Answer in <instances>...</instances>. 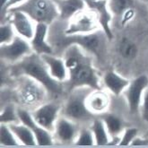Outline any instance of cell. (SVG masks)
Masks as SVG:
<instances>
[{
    "label": "cell",
    "instance_id": "6da1fadb",
    "mask_svg": "<svg viewBox=\"0 0 148 148\" xmlns=\"http://www.w3.org/2000/svg\"><path fill=\"white\" fill-rule=\"evenodd\" d=\"M61 56L68 71V80L65 83L68 92L80 87L101 89V79L94 67L92 55L76 44L67 46Z\"/></svg>",
    "mask_w": 148,
    "mask_h": 148
},
{
    "label": "cell",
    "instance_id": "7a4b0ae2",
    "mask_svg": "<svg viewBox=\"0 0 148 148\" xmlns=\"http://www.w3.org/2000/svg\"><path fill=\"white\" fill-rule=\"evenodd\" d=\"M11 75H27L43 85L51 96H59L64 90L62 83H59L51 77L49 69L40 55L32 52L21 61L14 64L11 67Z\"/></svg>",
    "mask_w": 148,
    "mask_h": 148
},
{
    "label": "cell",
    "instance_id": "3957f363",
    "mask_svg": "<svg viewBox=\"0 0 148 148\" xmlns=\"http://www.w3.org/2000/svg\"><path fill=\"white\" fill-rule=\"evenodd\" d=\"M57 39V47L64 51V49L71 44H76L84 49L86 52H88L92 56L93 55L98 59H102L105 57L106 53V44L110 40L101 29L89 33L82 34V35H70L67 36L64 32H60V35L56 37H49V40Z\"/></svg>",
    "mask_w": 148,
    "mask_h": 148
},
{
    "label": "cell",
    "instance_id": "277c9868",
    "mask_svg": "<svg viewBox=\"0 0 148 148\" xmlns=\"http://www.w3.org/2000/svg\"><path fill=\"white\" fill-rule=\"evenodd\" d=\"M14 78H16V98L21 107L33 110L47 101L49 94L45 87L36 80L27 75Z\"/></svg>",
    "mask_w": 148,
    "mask_h": 148
},
{
    "label": "cell",
    "instance_id": "5b68a950",
    "mask_svg": "<svg viewBox=\"0 0 148 148\" xmlns=\"http://www.w3.org/2000/svg\"><path fill=\"white\" fill-rule=\"evenodd\" d=\"M92 90L89 87H80L69 92V96L61 110V115L78 124L91 123L96 118L86 106V98Z\"/></svg>",
    "mask_w": 148,
    "mask_h": 148
},
{
    "label": "cell",
    "instance_id": "8992f818",
    "mask_svg": "<svg viewBox=\"0 0 148 148\" xmlns=\"http://www.w3.org/2000/svg\"><path fill=\"white\" fill-rule=\"evenodd\" d=\"M13 9L28 14L36 23H42L51 25L58 20V11L54 0H26Z\"/></svg>",
    "mask_w": 148,
    "mask_h": 148
},
{
    "label": "cell",
    "instance_id": "52a82bcc",
    "mask_svg": "<svg viewBox=\"0 0 148 148\" xmlns=\"http://www.w3.org/2000/svg\"><path fill=\"white\" fill-rule=\"evenodd\" d=\"M101 29L97 17L89 9H84L75 14L67 22L64 32L66 35H82L89 34Z\"/></svg>",
    "mask_w": 148,
    "mask_h": 148
},
{
    "label": "cell",
    "instance_id": "ba28073f",
    "mask_svg": "<svg viewBox=\"0 0 148 148\" xmlns=\"http://www.w3.org/2000/svg\"><path fill=\"white\" fill-rule=\"evenodd\" d=\"M32 52L30 41L18 35L10 43L1 45L0 49L1 59L5 63L12 65L21 61Z\"/></svg>",
    "mask_w": 148,
    "mask_h": 148
},
{
    "label": "cell",
    "instance_id": "9c48e42d",
    "mask_svg": "<svg viewBox=\"0 0 148 148\" xmlns=\"http://www.w3.org/2000/svg\"><path fill=\"white\" fill-rule=\"evenodd\" d=\"M146 88H148V76L141 75L131 80L129 85L124 91L123 95L126 99L129 111L132 114L140 112L142 98Z\"/></svg>",
    "mask_w": 148,
    "mask_h": 148
},
{
    "label": "cell",
    "instance_id": "30bf717a",
    "mask_svg": "<svg viewBox=\"0 0 148 148\" xmlns=\"http://www.w3.org/2000/svg\"><path fill=\"white\" fill-rule=\"evenodd\" d=\"M62 107L55 101H46L32 112L36 123L53 133L57 120L61 115Z\"/></svg>",
    "mask_w": 148,
    "mask_h": 148
},
{
    "label": "cell",
    "instance_id": "8fae6325",
    "mask_svg": "<svg viewBox=\"0 0 148 148\" xmlns=\"http://www.w3.org/2000/svg\"><path fill=\"white\" fill-rule=\"evenodd\" d=\"M5 20L13 25L18 36H21L29 41L32 39L35 32L36 23L28 14L19 10L12 9L8 12Z\"/></svg>",
    "mask_w": 148,
    "mask_h": 148
},
{
    "label": "cell",
    "instance_id": "7c38bea8",
    "mask_svg": "<svg viewBox=\"0 0 148 148\" xmlns=\"http://www.w3.org/2000/svg\"><path fill=\"white\" fill-rule=\"evenodd\" d=\"M84 1L87 9L92 11L97 17L101 29L105 32L110 40H112L113 32L110 23L113 19V15L108 7L107 0H84Z\"/></svg>",
    "mask_w": 148,
    "mask_h": 148
},
{
    "label": "cell",
    "instance_id": "4fadbf2b",
    "mask_svg": "<svg viewBox=\"0 0 148 148\" xmlns=\"http://www.w3.org/2000/svg\"><path fill=\"white\" fill-rule=\"evenodd\" d=\"M80 128L79 124L76 123L75 121L63 115H60L55 125L53 136L56 140L63 144L75 143L79 134Z\"/></svg>",
    "mask_w": 148,
    "mask_h": 148
},
{
    "label": "cell",
    "instance_id": "5bb4252c",
    "mask_svg": "<svg viewBox=\"0 0 148 148\" xmlns=\"http://www.w3.org/2000/svg\"><path fill=\"white\" fill-rule=\"evenodd\" d=\"M49 26L50 25L42 23H36L35 32L32 39L30 40L32 51L40 56L55 53L53 47L49 41Z\"/></svg>",
    "mask_w": 148,
    "mask_h": 148
},
{
    "label": "cell",
    "instance_id": "9a60e30c",
    "mask_svg": "<svg viewBox=\"0 0 148 148\" xmlns=\"http://www.w3.org/2000/svg\"><path fill=\"white\" fill-rule=\"evenodd\" d=\"M41 58L49 69L51 77L56 81L65 84L68 80V71L62 56H58L54 54L41 55Z\"/></svg>",
    "mask_w": 148,
    "mask_h": 148
},
{
    "label": "cell",
    "instance_id": "2e32d148",
    "mask_svg": "<svg viewBox=\"0 0 148 148\" xmlns=\"http://www.w3.org/2000/svg\"><path fill=\"white\" fill-rule=\"evenodd\" d=\"M109 92L102 89L92 90L86 98V106L95 116H101L108 111L110 107Z\"/></svg>",
    "mask_w": 148,
    "mask_h": 148
},
{
    "label": "cell",
    "instance_id": "e0dca14e",
    "mask_svg": "<svg viewBox=\"0 0 148 148\" xmlns=\"http://www.w3.org/2000/svg\"><path fill=\"white\" fill-rule=\"evenodd\" d=\"M131 80L122 76L114 70H109L101 77V84L105 89L115 96L123 94Z\"/></svg>",
    "mask_w": 148,
    "mask_h": 148
},
{
    "label": "cell",
    "instance_id": "ac0fdd59",
    "mask_svg": "<svg viewBox=\"0 0 148 148\" xmlns=\"http://www.w3.org/2000/svg\"><path fill=\"white\" fill-rule=\"evenodd\" d=\"M58 11V20L68 22L72 17L84 9L86 4L84 0H54Z\"/></svg>",
    "mask_w": 148,
    "mask_h": 148
},
{
    "label": "cell",
    "instance_id": "d6986e66",
    "mask_svg": "<svg viewBox=\"0 0 148 148\" xmlns=\"http://www.w3.org/2000/svg\"><path fill=\"white\" fill-rule=\"evenodd\" d=\"M100 117L103 120L104 124L106 126L108 133L111 137V141L114 140V139H119V140L121 134L123 133L124 129L126 128L124 126L123 119L115 114L109 113L108 111L103 113V114L101 115Z\"/></svg>",
    "mask_w": 148,
    "mask_h": 148
},
{
    "label": "cell",
    "instance_id": "ffe728a7",
    "mask_svg": "<svg viewBox=\"0 0 148 148\" xmlns=\"http://www.w3.org/2000/svg\"><path fill=\"white\" fill-rule=\"evenodd\" d=\"M90 128L92 131L95 139V145H110L111 137L108 133L106 126L103 120L100 118H95L90 123Z\"/></svg>",
    "mask_w": 148,
    "mask_h": 148
},
{
    "label": "cell",
    "instance_id": "44dd1931",
    "mask_svg": "<svg viewBox=\"0 0 148 148\" xmlns=\"http://www.w3.org/2000/svg\"><path fill=\"white\" fill-rule=\"evenodd\" d=\"M9 126L21 145L27 146L37 145L35 136H34L32 130L30 127H26L22 123L11 124Z\"/></svg>",
    "mask_w": 148,
    "mask_h": 148
},
{
    "label": "cell",
    "instance_id": "7402d4cb",
    "mask_svg": "<svg viewBox=\"0 0 148 148\" xmlns=\"http://www.w3.org/2000/svg\"><path fill=\"white\" fill-rule=\"evenodd\" d=\"M119 54L127 60H132L138 55V48L136 43L127 37H123L118 45Z\"/></svg>",
    "mask_w": 148,
    "mask_h": 148
},
{
    "label": "cell",
    "instance_id": "603a6c76",
    "mask_svg": "<svg viewBox=\"0 0 148 148\" xmlns=\"http://www.w3.org/2000/svg\"><path fill=\"white\" fill-rule=\"evenodd\" d=\"M107 3L113 18L121 19L126 12L133 8L134 0H107Z\"/></svg>",
    "mask_w": 148,
    "mask_h": 148
},
{
    "label": "cell",
    "instance_id": "cb8c5ba5",
    "mask_svg": "<svg viewBox=\"0 0 148 148\" xmlns=\"http://www.w3.org/2000/svg\"><path fill=\"white\" fill-rule=\"evenodd\" d=\"M32 132L35 136V139L37 142V145H51L53 144L55 138L53 133L49 130L40 127V125L36 124L32 128Z\"/></svg>",
    "mask_w": 148,
    "mask_h": 148
},
{
    "label": "cell",
    "instance_id": "d4e9b609",
    "mask_svg": "<svg viewBox=\"0 0 148 148\" xmlns=\"http://www.w3.org/2000/svg\"><path fill=\"white\" fill-rule=\"evenodd\" d=\"M0 121L1 123L7 125L20 123L18 113H17V107L11 103L6 104L2 109L1 114H0Z\"/></svg>",
    "mask_w": 148,
    "mask_h": 148
},
{
    "label": "cell",
    "instance_id": "484cf974",
    "mask_svg": "<svg viewBox=\"0 0 148 148\" xmlns=\"http://www.w3.org/2000/svg\"><path fill=\"white\" fill-rule=\"evenodd\" d=\"M0 144H1V145L11 146L21 145L9 125L1 123V127H0Z\"/></svg>",
    "mask_w": 148,
    "mask_h": 148
},
{
    "label": "cell",
    "instance_id": "4316f807",
    "mask_svg": "<svg viewBox=\"0 0 148 148\" xmlns=\"http://www.w3.org/2000/svg\"><path fill=\"white\" fill-rule=\"evenodd\" d=\"M17 34L13 27V25L8 22L5 21L1 23L0 27V44H7L14 40Z\"/></svg>",
    "mask_w": 148,
    "mask_h": 148
},
{
    "label": "cell",
    "instance_id": "83f0119b",
    "mask_svg": "<svg viewBox=\"0 0 148 148\" xmlns=\"http://www.w3.org/2000/svg\"><path fill=\"white\" fill-rule=\"evenodd\" d=\"M75 144L76 145H94L95 139L92 131L89 127H81Z\"/></svg>",
    "mask_w": 148,
    "mask_h": 148
},
{
    "label": "cell",
    "instance_id": "f1b7e54d",
    "mask_svg": "<svg viewBox=\"0 0 148 148\" xmlns=\"http://www.w3.org/2000/svg\"><path fill=\"white\" fill-rule=\"evenodd\" d=\"M138 136V129L136 127H126L121 134L119 145H131L134 139Z\"/></svg>",
    "mask_w": 148,
    "mask_h": 148
},
{
    "label": "cell",
    "instance_id": "f546056e",
    "mask_svg": "<svg viewBox=\"0 0 148 148\" xmlns=\"http://www.w3.org/2000/svg\"><path fill=\"white\" fill-rule=\"evenodd\" d=\"M140 112L142 115V119L148 123V88L144 92L143 98H142V103L140 107Z\"/></svg>",
    "mask_w": 148,
    "mask_h": 148
},
{
    "label": "cell",
    "instance_id": "4dcf8cb0",
    "mask_svg": "<svg viewBox=\"0 0 148 148\" xmlns=\"http://www.w3.org/2000/svg\"><path fill=\"white\" fill-rule=\"evenodd\" d=\"M135 10H134V8H131V9H129L127 12H126L124 14V15L121 17V19H120V23L122 24V25H126L127 23H129L131 20H133V18L135 17Z\"/></svg>",
    "mask_w": 148,
    "mask_h": 148
},
{
    "label": "cell",
    "instance_id": "1f68e13d",
    "mask_svg": "<svg viewBox=\"0 0 148 148\" xmlns=\"http://www.w3.org/2000/svg\"><path fill=\"white\" fill-rule=\"evenodd\" d=\"M148 145V139L147 138H142L138 136L134 139L131 145Z\"/></svg>",
    "mask_w": 148,
    "mask_h": 148
},
{
    "label": "cell",
    "instance_id": "d6a6232c",
    "mask_svg": "<svg viewBox=\"0 0 148 148\" xmlns=\"http://www.w3.org/2000/svg\"><path fill=\"white\" fill-rule=\"evenodd\" d=\"M26 1V0H11L9 5H8V7H7V11L9 12L11 9H13V8L18 6L20 5H22L23 3H24Z\"/></svg>",
    "mask_w": 148,
    "mask_h": 148
},
{
    "label": "cell",
    "instance_id": "836d02e7",
    "mask_svg": "<svg viewBox=\"0 0 148 148\" xmlns=\"http://www.w3.org/2000/svg\"><path fill=\"white\" fill-rule=\"evenodd\" d=\"M141 1H142V2H144V3L148 6V0H141Z\"/></svg>",
    "mask_w": 148,
    "mask_h": 148
}]
</instances>
